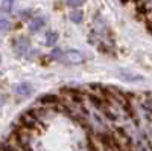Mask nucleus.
Returning <instances> with one entry per match:
<instances>
[{
	"mask_svg": "<svg viewBox=\"0 0 152 151\" xmlns=\"http://www.w3.org/2000/svg\"><path fill=\"white\" fill-rule=\"evenodd\" d=\"M61 58L69 61V63H73V64H81V63L84 61V55L79 52V50H76V49L66 50V52L61 55Z\"/></svg>",
	"mask_w": 152,
	"mask_h": 151,
	"instance_id": "f257e3e1",
	"label": "nucleus"
},
{
	"mask_svg": "<svg viewBox=\"0 0 152 151\" xmlns=\"http://www.w3.org/2000/svg\"><path fill=\"white\" fill-rule=\"evenodd\" d=\"M119 77L125 81H128V82H138V81H143L145 78L140 77V75H135V73H128V72H125V70H120V75Z\"/></svg>",
	"mask_w": 152,
	"mask_h": 151,
	"instance_id": "f03ea898",
	"label": "nucleus"
},
{
	"mask_svg": "<svg viewBox=\"0 0 152 151\" xmlns=\"http://www.w3.org/2000/svg\"><path fill=\"white\" fill-rule=\"evenodd\" d=\"M15 90H17V93L21 95V96H28V95H31V92H32V87H31L29 82H21Z\"/></svg>",
	"mask_w": 152,
	"mask_h": 151,
	"instance_id": "7ed1b4c3",
	"label": "nucleus"
},
{
	"mask_svg": "<svg viewBox=\"0 0 152 151\" xmlns=\"http://www.w3.org/2000/svg\"><path fill=\"white\" fill-rule=\"evenodd\" d=\"M43 26H44V20H43L41 17H37V18L31 23V31H32V32H38Z\"/></svg>",
	"mask_w": 152,
	"mask_h": 151,
	"instance_id": "20e7f679",
	"label": "nucleus"
},
{
	"mask_svg": "<svg viewBox=\"0 0 152 151\" xmlns=\"http://www.w3.org/2000/svg\"><path fill=\"white\" fill-rule=\"evenodd\" d=\"M56 40H58V34L56 32H47V40H46V44L47 46H53L55 43H56Z\"/></svg>",
	"mask_w": 152,
	"mask_h": 151,
	"instance_id": "39448f33",
	"label": "nucleus"
},
{
	"mask_svg": "<svg viewBox=\"0 0 152 151\" xmlns=\"http://www.w3.org/2000/svg\"><path fill=\"white\" fill-rule=\"evenodd\" d=\"M14 8V0H3L2 2V11L3 12H11Z\"/></svg>",
	"mask_w": 152,
	"mask_h": 151,
	"instance_id": "423d86ee",
	"label": "nucleus"
},
{
	"mask_svg": "<svg viewBox=\"0 0 152 151\" xmlns=\"http://www.w3.org/2000/svg\"><path fill=\"white\" fill-rule=\"evenodd\" d=\"M82 3H84V0H69V5L73 6V8H78V6H81Z\"/></svg>",
	"mask_w": 152,
	"mask_h": 151,
	"instance_id": "0eeeda50",
	"label": "nucleus"
},
{
	"mask_svg": "<svg viewBox=\"0 0 152 151\" xmlns=\"http://www.w3.org/2000/svg\"><path fill=\"white\" fill-rule=\"evenodd\" d=\"M72 20L75 23H79L81 21V12H73V14H72Z\"/></svg>",
	"mask_w": 152,
	"mask_h": 151,
	"instance_id": "6e6552de",
	"label": "nucleus"
},
{
	"mask_svg": "<svg viewBox=\"0 0 152 151\" xmlns=\"http://www.w3.org/2000/svg\"><path fill=\"white\" fill-rule=\"evenodd\" d=\"M2 24H3L2 29H3V31H6V28H8V21H6V18H3V20H2Z\"/></svg>",
	"mask_w": 152,
	"mask_h": 151,
	"instance_id": "1a4fd4ad",
	"label": "nucleus"
}]
</instances>
